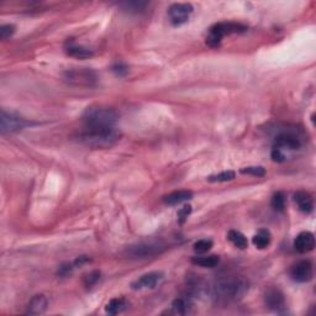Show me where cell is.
I'll list each match as a JSON object with an SVG mask.
<instances>
[{
    "label": "cell",
    "mask_w": 316,
    "mask_h": 316,
    "mask_svg": "<svg viewBox=\"0 0 316 316\" xmlns=\"http://www.w3.org/2000/svg\"><path fill=\"white\" fill-rule=\"evenodd\" d=\"M190 212H192V207H190V205H185V207H183L182 209L178 211V219H179V222L184 221V220L189 216Z\"/></svg>",
    "instance_id": "obj_32"
},
{
    "label": "cell",
    "mask_w": 316,
    "mask_h": 316,
    "mask_svg": "<svg viewBox=\"0 0 316 316\" xmlns=\"http://www.w3.org/2000/svg\"><path fill=\"white\" fill-rule=\"evenodd\" d=\"M193 198V192L190 190H176V192L170 193L163 198V202L167 205H178L182 203L188 202Z\"/></svg>",
    "instance_id": "obj_16"
},
{
    "label": "cell",
    "mask_w": 316,
    "mask_h": 316,
    "mask_svg": "<svg viewBox=\"0 0 316 316\" xmlns=\"http://www.w3.org/2000/svg\"><path fill=\"white\" fill-rule=\"evenodd\" d=\"M117 119V112L106 106H89L83 114L85 126H115Z\"/></svg>",
    "instance_id": "obj_2"
},
{
    "label": "cell",
    "mask_w": 316,
    "mask_h": 316,
    "mask_svg": "<svg viewBox=\"0 0 316 316\" xmlns=\"http://www.w3.org/2000/svg\"><path fill=\"white\" fill-rule=\"evenodd\" d=\"M66 53L70 57L79 58V60H85V58H90L93 56V51L89 48L84 47V46H78L74 43H70L66 47Z\"/></svg>",
    "instance_id": "obj_17"
},
{
    "label": "cell",
    "mask_w": 316,
    "mask_h": 316,
    "mask_svg": "<svg viewBox=\"0 0 316 316\" xmlns=\"http://www.w3.org/2000/svg\"><path fill=\"white\" fill-rule=\"evenodd\" d=\"M285 203H286V198L285 194L283 192H277L274 193L273 197L271 199V207L273 208L276 211H284L285 209Z\"/></svg>",
    "instance_id": "obj_23"
},
{
    "label": "cell",
    "mask_w": 316,
    "mask_h": 316,
    "mask_svg": "<svg viewBox=\"0 0 316 316\" xmlns=\"http://www.w3.org/2000/svg\"><path fill=\"white\" fill-rule=\"evenodd\" d=\"M193 13V5L189 3H176L168 9V16L172 25L180 26L187 23Z\"/></svg>",
    "instance_id": "obj_8"
},
{
    "label": "cell",
    "mask_w": 316,
    "mask_h": 316,
    "mask_svg": "<svg viewBox=\"0 0 316 316\" xmlns=\"http://www.w3.org/2000/svg\"><path fill=\"white\" fill-rule=\"evenodd\" d=\"M112 72L116 75H119V77H122V75L127 74L129 68H127V66H125L124 63H116L115 66H112Z\"/></svg>",
    "instance_id": "obj_31"
},
{
    "label": "cell",
    "mask_w": 316,
    "mask_h": 316,
    "mask_svg": "<svg viewBox=\"0 0 316 316\" xmlns=\"http://www.w3.org/2000/svg\"><path fill=\"white\" fill-rule=\"evenodd\" d=\"M15 30L16 28L14 25H11V24L3 25L1 28H0V38H1L3 41L8 40L9 37H11V36L15 34Z\"/></svg>",
    "instance_id": "obj_29"
},
{
    "label": "cell",
    "mask_w": 316,
    "mask_h": 316,
    "mask_svg": "<svg viewBox=\"0 0 316 316\" xmlns=\"http://www.w3.org/2000/svg\"><path fill=\"white\" fill-rule=\"evenodd\" d=\"M35 124L36 122L29 121V120L24 119V117L19 116L14 112H6L5 110L1 111V116H0V131L3 135L19 132Z\"/></svg>",
    "instance_id": "obj_7"
},
{
    "label": "cell",
    "mask_w": 316,
    "mask_h": 316,
    "mask_svg": "<svg viewBox=\"0 0 316 316\" xmlns=\"http://www.w3.org/2000/svg\"><path fill=\"white\" fill-rule=\"evenodd\" d=\"M212 247V241L211 240H208V239H204V240H199V241H197L194 244V246H193V248H194V251L197 252L198 254H203V253H207L208 251H210Z\"/></svg>",
    "instance_id": "obj_26"
},
{
    "label": "cell",
    "mask_w": 316,
    "mask_h": 316,
    "mask_svg": "<svg viewBox=\"0 0 316 316\" xmlns=\"http://www.w3.org/2000/svg\"><path fill=\"white\" fill-rule=\"evenodd\" d=\"M264 303H266L267 308L271 310L281 313L284 308H285V298L284 294L281 293V289L276 288V286H271L264 293Z\"/></svg>",
    "instance_id": "obj_10"
},
{
    "label": "cell",
    "mask_w": 316,
    "mask_h": 316,
    "mask_svg": "<svg viewBox=\"0 0 316 316\" xmlns=\"http://www.w3.org/2000/svg\"><path fill=\"white\" fill-rule=\"evenodd\" d=\"M120 6L129 13H141L146 9L147 3H144V1H126V3L120 4Z\"/></svg>",
    "instance_id": "obj_24"
},
{
    "label": "cell",
    "mask_w": 316,
    "mask_h": 316,
    "mask_svg": "<svg viewBox=\"0 0 316 316\" xmlns=\"http://www.w3.org/2000/svg\"><path fill=\"white\" fill-rule=\"evenodd\" d=\"M89 261H90L89 257H87V256H80V257H78V258L75 259L74 262H73V266L80 267V266H83V264L87 263V262H89Z\"/></svg>",
    "instance_id": "obj_34"
},
{
    "label": "cell",
    "mask_w": 316,
    "mask_h": 316,
    "mask_svg": "<svg viewBox=\"0 0 316 316\" xmlns=\"http://www.w3.org/2000/svg\"><path fill=\"white\" fill-rule=\"evenodd\" d=\"M100 279V272L99 271H93L89 274L84 277V285L87 288H92L93 285L98 283V281Z\"/></svg>",
    "instance_id": "obj_28"
},
{
    "label": "cell",
    "mask_w": 316,
    "mask_h": 316,
    "mask_svg": "<svg viewBox=\"0 0 316 316\" xmlns=\"http://www.w3.org/2000/svg\"><path fill=\"white\" fill-rule=\"evenodd\" d=\"M127 308V301L124 298H114L106 304L105 311L110 315H116V314L122 313Z\"/></svg>",
    "instance_id": "obj_20"
},
{
    "label": "cell",
    "mask_w": 316,
    "mask_h": 316,
    "mask_svg": "<svg viewBox=\"0 0 316 316\" xmlns=\"http://www.w3.org/2000/svg\"><path fill=\"white\" fill-rule=\"evenodd\" d=\"M248 289V283L244 278L222 279L215 285L214 294L221 300H234L241 298Z\"/></svg>",
    "instance_id": "obj_3"
},
{
    "label": "cell",
    "mask_w": 316,
    "mask_h": 316,
    "mask_svg": "<svg viewBox=\"0 0 316 316\" xmlns=\"http://www.w3.org/2000/svg\"><path fill=\"white\" fill-rule=\"evenodd\" d=\"M235 177H236V173L234 172V171H224V172L221 173H217V175H214V176H210V177H208V180L209 182H229V180H232L235 179Z\"/></svg>",
    "instance_id": "obj_25"
},
{
    "label": "cell",
    "mask_w": 316,
    "mask_h": 316,
    "mask_svg": "<svg viewBox=\"0 0 316 316\" xmlns=\"http://www.w3.org/2000/svg\"><path fill=\"white\" fill-rule=\"evenodd\" d=\"M72 269H73L72 264H70V263H65V264H62V266H61L60 268H58L57 274H58V276H61V277H67L68 274H70V272H72Z\"/></svg>",
    "instance_id": "obj_33"
},
{
    "label": "cell",
    "mask_w": 316,
    "mask_h": 316,
    "mask_svg": "<svg viewBox=\"0 0 316 316\" xmlns=\"http://www.w3.org/2000/svg\"><path fill=\"white\" fill-rule=\"evenodd\" d=\"M220 258L216 254H210V256H197L192 258V263L203 268H214L219 264Z\"/></svg>",
    "instance_id": "obj_18"
},
{
    "label": "cell",
    "mask_w": 316,
    "mask_h": 316,
    "mask_svg": "<svg viewBox=\"0 0 316 316\" xmlns=\"http://www.w3.org/2000/svg\"><path fill=\"white\" fill-rule=\"evenodd\" d=\"M66 82L74 87H94L98 83V74L90 68H72L63 73Z\"/></svg>",
    "instance_id": "obj_5"
},
{
    "label": "cell",
    "mask_w": 316,
    "mask_h": 316,
    "mask_svg": "<svg viewBox=\"0 0 316 316\" xmlns=\"http://www.w3.org/2000/svg\"><path fill=\"white\" fill-rule=\"evenodd\" d=\"M190 308H192V303L188 298H177L172 303V311L177 315H185L190 311Z\"/></svg>",
    "instance_id": "obj_21"
},
{
    "label": "cell",
    "mask_w": 316,
    "mask_h": 316,
    "mask_svg": "<svg viewBox=\"0 0 316 316\" xmlns=\"http://www.w3.org/2000/svg\"><path fill=\"white\" fill-rule=\"evenodd\" d=\"M314 268L313 263L309 259H303L294 264L290 269V277L298 283H308L313 279Z\"/></svg>",
    "instance_id": "obj_9"
},
{
    "label": "cell",
    "mask_w": 316,
    "mask_h": 316,
    "mask_svg": "<svg viewBox=\"0 0 316 316\" xmlns=\"http://www.w3.org/2000/svg\"><path fill=\"white\" fill-rule=\"evenodd\" d=\"M163 278V274L160 272H149V273L143 274L140 277L137 281H135L131 284L132 289L140 290V289H152L160 283L161 279Z\"/></svg>",
    "instance_id": "obj_12"
},
{
    "label": "cell",
    "mask_w": 316,
    "mask_h": 316,
    "mask_svg": "<svg viewBox=\"0 0 316 316\" xmlns=\"http://www.w3.org/2000/svg\"><path fill=\"white\" fill-rule=\"evenodd\" d=\"M271 158L274 161V162H277V163H281V162H284V161H285V156H284V153L281 152V149L276 148V147H274V148L272 149Z\"/></svg>",
    "instance_id": "obj_30"
},
{
    "label": "cell",
    "mask_w": 316,
    "mask_h": 316,
    "mask_svg": "<svg viewBox=\"0 0 316 316\" xmlns=\"http://www.w3.org/2000/svg\"><path fill=\"white\" fill-rule=\"evenodd\" d=\"M314 247H315V237L310 231L300 232L294 240V248L299 253H308L313 251Z\"/></svg>",
    "instance_id": "obj_13"
},
{
    "label": "cell",
    "mask_w": 316,
    "mask_h": 316,
    "mask_svg": "<svg viewBox=\"0 0 316 316\" xmlns=\"http://www.w3.org/2000/svg\"><path fill=\"white\" fill-rule=\"evenodd\" d=\"M227 239L230 240V242H231L235 247H237V248L240 249H245L248 247V241H247L246 236H245L244 234H241L240 231H236V230L229 231Z\"/></svg>",
    "instance_id": "obj_22"
},
{
    "label": "cell",
    "mask_w": 316,
    "mask_h": 316,
    "mask_svg": "<svg viewBox=\"0 0 316 316\" xmlns=\"http://www.w3.org/2000/svg\"><path fill=\"white\" fill-rule=\"evenodd\" d=\"M271 240H272L271 232H269L268 230L262 229L254 235L253 239H252V244H253L258 249H264L269 246Z\"/></svg>",
    "instance_id": "obj_19"
},
{
    "label": "cell",
    "mask_w": 316,
    "mask_h": 316,
    "mask_svg": "<svg viewBox=\"0 0 316 316\" xmlns=\"http://www.w3.org/2000/svg\"><path fill=\"white\" fill-rule=\"evenodd\" d=\"M274 147L279 149H299L301 147V140L294 132H281L274 139Z\"/></svg>",
    "instance_id": "obj_11"
},
{
    "label": "cell",
    "mask_w": 316,
    "mask_h": 316,
    "mask_svg": "<svg viewBox=\"0 0 316 316\" xmlns=\"http://www.w3.org/2000/svg\"><path fill=\"white\" fill-rule=\"evenodd\" d=\"M48 305V300L43 294H37V295L33 296L30 301L26 305L25 314L28 315H41L46 311Z\"/></svg>",
    "instance_id": "obj_14"
},
{
    "label": "cell",
    "mask_w": 316,
    "mask_h": 316,
    "mask_svg": "<svg viewBox=\"0 0 316 316\" xmlns=\"http://www.w3.org/2000/svg\"><path fill=\"white\" fill-rule=\"evenodd\" d=\"M121 137V132L115 126H85L79 140L88 147L105 149L115 146Z\"/></svg>",
    "instance_id": "obj_1"
},
{
    "label": "cell",
    "mask_w": 316,
    "mask_h": 316,
    "mask_svg": "<svg viewBox=\"0 0 316 316\" xmlns=\"http://www.w3.org/2000/svg\"><path fill=\"white\" fill-rule=\"evenodd\" d=\"M246 30L247 26L241 23H235V21L217 23L209 29V34L207 36V45L211 48H216L219 47L225 36L232 35V34H242Z\"/></svg>",
    "instance_id": "obj_4"
},
{
    "label": "cell",
    "mask_w": 316,
    "mask_h": 316,
    "mask_svg": "<svg viewBox=\"0 0 316 316\" xmlns=\"http://www.w3.org/2000/svg\"><path fill=\"white\" fill-rule=\"evenodd\" d=\"M166 249V245L158 241L140 242L127 247L126 254L130 258H148L161 254Z\"/></svg>",
    "instance_id": "obj_6"
},
{
    "label": "cell",
    "mask_w": 316,
    "mask_h": 316,
    "mask_svg": "<svg viewBox=\"0 0 316 316\" xmlns=\"http://www.w3.org/2000/svg\"><path fill=\"white\" fill-rule=\"evenodd\" d=\"M294 202L298 205V209L304 214H310L314 210V200L311 195L306 192H296L294 194Z\"/></svg>",
    "instance_id": "obj_15"
},
{
    "label": "cell",
    "mask_w": 316,
    "mask_h": 316,
    "mask_svg": "<svg viewBox=\"0 0 316 316\" xmlns=\"http://www.w3.org/2000/svg\"><path fill=\"white\" fill-rule=\"evenodd\" d=\"M241 175L253 176V177H263L266 175V170L261 166H251V167H245L240 170Z\"/></svg>",
    "instance_id": "obj_27"
}]
</instances>
